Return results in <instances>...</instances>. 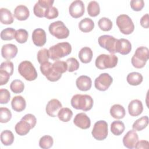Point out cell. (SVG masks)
<instances>
[{
    "label": "cell",
    "mask_w": 149,
    "mask_h": 149,
    "mask_svg": "<svg viewBox=\"0 0 149 149\" xmlns=\"http://www.w3.org/2000/svg\"><path fill=\"white\" fill-rule=\"evenodd\" d=\"M70 103L74 109L88 111L92 108L94 101L93 98L89 95L78 94L72 97Z\"/></svg>",
    "instance_id": "obj_1"
},
{
    "label": "cell",
    "mask_w": 149,
    "mask_h": 149,
    "mask_svg": "<svg viewBox=\"0 0 149 149\" xmlns=\"http://www.w3.org/2000/svg\"><path fill=\"white\" fill-rule=\"evenodd\" d=\"M49 58L56 61L69 55L72 52V46L68 42H59L49 48Z\"/></svg>",
    "instance_id": "obj_2"
},
{
    "label": "cell",
    "mask_w": 149,
    "mask_h": 149,
    "mask_svg": "<svg viewBox=\"0 0 149 149\" xmlns=\"http://www.w3.org/2000/svg\"><path fill=\"white\" fill-rule=\"evenodd\" d=\"M149 58V50L146 47H138L131 59V62L133 67L141 69L144 67Z\"/></svg>",
    "instance_id": "obj_3"
},
{
    "label": "cell",
    "mask_w": 149,
    "mask_h": 149,
    "mask_svg": "<svg viewBox=\"0 0 149 149\" xmlns=\"http://www.w3.org/2000/svg\"><path fill=\"white\" fill-rule=\"evenodd\" d=\"M118 62V58L115 54H100L95 61V66L99 69L115 68Z\"/></svg>",
    "instance_id": "obj_4"
},
{
    "label": "cell",
    "mask_w": 149,
    "mask_h": 149,
    "mask_svg": "<svg viewBox=\"0 0 149 149\" xmlns=\"http://www.w3.org/2000/svg\"><path fill=\"white\" fill-rule=\"evenodd\" d=\"M19 74L26 80L33 81L37 79V72L33 63L29 61H23L18 66Z\"/></svg>",
    "instance_id": "obj_5"
},
{
    "label": "cell",
    "mask_w": 149,
    "mask_h": 149,
    "mask_svg": "<svg viewBox=\"0 0 149 149\" xmlns=\"http://www.w3.org/2000/svg\"><path fill=\"white\" fill-rule=\"evenodd\" d=\"M116 23L120 31L123 34H130L134 30V23L127 15L122 14L119 15L116 18Z\"/></svg>",
    "instance_id": "obj_6"
},
{
    "label": "cell",
    "mask_w": 149,
    "mask_h": 149,
    "mask_svg": "<svg viewBox=\"0 0 149 149\" xmlns=\"http://www.w3.org/2000/svg\"><path fill=\"white\" fill-rule=\"evenodd\" d=\"M51 34L58 39H64L68 37L69 30L61 20H58L51 23L48 27Z\"/></svg>",
    "instance_id": "obj_7"
},
{
    "label": "cell",
    "mask_w": 149,
    "mask_h": 149,
    "mask_svg": "<svg viewBox=\"0 0 149 149\" xmlns=\"http://www.w3.org/2000/svg\"><path fill=\"white\" fill-rule=\"evenodd\" d=\"M118 39L110 35H102L99 37L98 42L100 46L107 50L111 54L116 52Z\"/></svg>",
    "instance_id": "obj_8"
},
{
    "label": "cell",
    "mask_w": 149,
    "mask_h": 149,
    "mask_svg": "<svg viewBox=\"0 0 149 149\" xmlns=\"http://www.w3.org/2000/svg\"><path fill=\"white\" fill-rule=\"evenodd\" d=\"M108 123L106 121L100 120L94 123L91 134L95 140L101 141L105 139L108 136Z\"/></svg>",
    "instance_id": "obj_9"
},
{
    "label": "cell",
    "mask_w": 149,
    "mask_h": 149,
    "mask_svg": "<svg viewBox=\"0 0 149 149\" xmlns=\"http://www.w3.org/2000/svg\"><path fill=\"white\" fill-rule=\"evenodd\" d=\"M40 68L42 74L50 81H56L62 77V74L56 72L52 68V63L49 61L41 64Z\"/></svg>",
    "instance_id": "obj_10"
},
{
    "label": "cell",
    "mask_w": 149,
    "mask_h": 149,
    "mask_svg": "<svg viewBox=\"0 0 149 149\" xmlns=\"http://www.w3.org/2000/svg\"><path fill=\"white\" fill-rule=\"evenodd\" d=\"M113 81L112 77L107 73H103L100 74L94 81L95 87L102 91H106Z\"/></svg>",
    "instance_id": "obj_11"
},
{
    "label": "cell",
    "mask_w": 149,
    "mask_h": 149,
    "mask_svg": "<svg viewBox=\"0 0 149 149\" xmlns=\"http://www.w3.org/2000/svg\"><path fill=\"white\" fill-rule=\"evenodd\" d=\"M54 1L51 0H39L34 6L33 12L34 14L38 17H44L46 10L52 6Z\"/></svg>",
    "instance_id": "obj_12"
},
{
    "label": "cell",
    "mask_w": 149,
    "mask_h": 149,
    "mask_svg": "<svg viewBox=\"0 0 149 149\" xmlns=\"http://www.w3.org/2000/svg\"><path fill=\"white\" fill-rule=\"evenodd\" d=\"M84 4L81 0H75L73 1L69 7V14L74 18L81 17L84 13Z\"/></svg>",
    "instance_id": "obj_13"
},
{
    "label": "cell",
    "mask_w": 149,
    "mask_h": 149,
    "mask_svg": "<svg viewBox=\"0 0 149 149\" xmlns=\"http://www.w3.org/2000/svg\"><path fill=\"white\" fill-rule=\"evenodd\" d=\"M62 107V105L58 100L52 99L47 103L45 108V111L47 115L49 116L56 117Z\"/></svg>",
    "instance_id": "obj_14"
},
{
    "label": "cell",
    "mask_w": 149,
    "mask_h": 149,
    "mask_svg": "<svg viewBox=\"0 0 149 149\" xmlns=\"http://www.w3.org/2000/svg\"><path fill=\"white\" fill-rule=\"evenodd\" d=\"M74 124L81 129H87L91 126V120L90 118L83 112L77 113L74 119Z\"/></svg>",
    "instance_id": "obj_15"
},
{
    "label": "cell",
    "mask_w": 149,
    "mask_h": 149,
    "mask_svg": "<svg viewBox=\"0 0 149 149\" xmlns=\"http://www.w3.org/2000/svg\"><path fill=\"white\" fill-rule=\"evenodd\" d=\"M32 40L35 45L37 47H42L47 41V36L45 30L40 28H37L34 30L32 33Z\"/></svg>",
    "instance_id": "obj_16"
},
{
    "label": "cell",
    "mask_w": 149,
    "mask_h": 149,
    "mask_svg": "<svg viewBox=\"0 0 149 149\" xmlns=\"http://www.w3.org/2000/svg\"><path fill=\"white\" fill-rule=\"evenodd\" d=\"M138 141V134L134 130H130L127 132L123 138V146L126 148L130 149L133 148L135 144Z\"/></svg>",
    "instance_id": "obj_17"
},
{
    "label": "cell",
    "mask_w": 149,
    "mask_h": 149,
    "mask_svg": "<svg viewBox=\"0 0 149 149\" xmlns=\"http://www.w3.org/2000/svg\"><path fill=\"white\" fill-rule=\"evenodd\" d=\"M17 52V47L12 44H5L1 48V55L3 58L7 60L14 58L16 56Z\"/></svg>",
    "instance_id": "obj_18"
},
{
    "label": "cell",
    "mask_w": 149,
    "mask_h": 149,
    "mask_svg": "<svg viewBox=\"0 0 149 149\" xmlns=\"http://www.w3.org/2000/svg\"><path fill=\"white\" fill-rule=\"evenodd\" d=\"M143 111L142 102L137 99L133 100L130 102L128 105V112L132 116H137L140 115Z\"/></svg>",
    "instance_id": "obj_19"
},
{
    "label": "cell",
    "mask_w": 149,
    "mask_h": 149,
    "mask_svg": "<svg viewBox=\"0 0 149 149\" xmlns=\"http://www.w3.org/2000/svg\"><path fill=\"white\" fill-rule=\"evenodd\" d=\"M76 84L79 90L82 91H86L91 88L92 81L90 77L86 75H81L76 79Z\"/></svg>",
    "instance_id": "obj_20"
},
{
    "label": "cell",
    "mask_w": 149,
    "mask_h": 149,
    "mask_svg": "<svg viewBox=\"0 0 149 149\" xmlns=\"http://www.w3.org/2000/svg\"><path fill=\"white\" fill-rule=\"evenodd\" d=\"M13 15L15 17L19 20H26L30 16V11L26 6L19 5L14 9Z\"/></svg>",
    "instance_id": "obj_21"
},
{
    "label": "cell",
    "mask_w": 149,
    "mask_h": 149,
    "mask_svg": "<svg viewBox=\"0 0 149 149\" xmlns=\"http://www.w3.org/2000/svg\"><path fill=\"white\" fill-rule=\"evenodd\" d=\"M131 50L132 44L128 40L125 38L118 39L116 47V52L125 55L130 53Z\"/></svg>",
    "instance_id": "obj_22"
},
{
    "label": "cell",
    "mask_w": 149,
    "mask_h": 149,
    "mask_svg": "<svg viewBox=\"0 0 149 149\" xmlns=\"http://www.w3.org/2000/svg\"><path fill=\"white\" fill-rule=\"evenodd\" d=\"M12 108L16 112H22L25 109L26 102L25 99L21 95L15 96L11 101Z\"/></svg>",
    "instance_id": "obj_23"
},
{
    "label": "cell",
    "mask_w": 149,
    "mask_h": 149,
    "mask_svg": "<svg viewBox=\"0 0 149 149\" xmlns=\"http://www.w3.org/2000/svg\"><path fill=\"white\" fill-rule=\"evenodd\" d=\"M31 129L32 128L30 123L22 119H21V120L16 124L15 127V132L19 136L26 135Z\"/></svg>",
    "instance_id": "obj_24"
},
{
    "label": "cell",
    "mask_w": 149,
    "mask_h": 149,
    "mask_svg": "<svg viewBox=\"0 0 149 149\" xmlns=\"http://www.w3.org/2000/svg\"><path fill=\"white\" fill-rule=\"evenodd\" d=\"M93 51L91 49L88 47L82 48L78 54L79 59L82 63H88L91 62L93 58Z\"/></svg>",
    "instance_id": "obj_25"
},
{
    "label": "cell",
    "mask_w": 149,
    "mask_h": 149,
    "mask_svg": "<svg viewBox=\"0 0 149 149\" xmlns=\"http://www.w3.org/2000/svg\"><path fill=\"white\" fill-rule=\"evenodd\" d=\"M109 112L111 116L117 119L123 118L126 114L124 107L120 104L113 105L110 108Z\"/></svg>",
    "instance_id": "obj_26"
},
{
    "label": "cell",
    "mask_w": 149,
    "mask_h": 149,
    "mask_svg": "<svg viewBox=\"0 0 149 149\" xmlns=\"http://www.w3.org/2000/svg\"><path fill=\"white\" fill-rule=\"evenodd\" d=\"M0 21L3 24H10L14 21L12 14L7 8L0 9Z\"/></svg>",
    "instance_id": "obj_27"
},
{
    "label": "cell",
    "mask_w": 149,
    "mask_h": 149,
    "mask_svg": "<svg viewBox=\"0 0 149 149\" xmlns=\"http://www.w3.org/2000/svg\"><path fill=\"white\" fill-rule=\"evenodd\" d=\"M94 23L93 20L88 17H85L79 23V29L84 33H88L93 30Z\"/></svg>",
    "instance_id": "obj_28"
},
{
    "label": "cell",
    "mask_w": 149,
    "mask_h": 149,
    "mask_svg": "<svg viewBox=\"0 0 149 149\" xmlns=\"http://www.w3.org/2000/svg\"><path fill=\"white\" fill-rule=\"evenodd\" d=\"M143 77L141 73L133 72L129 73L126 77L127 83L132 86H138L143 81Z\"/></svg>",
    "instance_id": "obj_29"
},
{
    "label": "cell",
    "mask_w": 149,
    "mask_h": 149,
    "mask_svg": "<svg viewBox=\"0 0 149 149\" xmlns=\"http://www.w3.org/2000/svg\"><path fill=\"white\" fill-rule=\"evenodd\" d=\"M14 139L13 133L9 130H3L1 133V141L4 146H8L12 144Z\"/></svg>",
    "instance_id": "obj_30"
},
{
    "label": "cell",
    "mask_w": 149,
    "mask_h": 149,
    "mask_svg": "<svg viewBox=\"0 0 149 149\" xmlns=\"http://www.w3.org/2000/svg\"><path fill=\"white\" fill-rule=\"evenodd\" d=\"M148 124V117L147 116H144L140 118L137 119L133 124V130L136 131H141L145 129Z\"/></svg>",
    "instance_id": "obj_31"
},
{
    "label": "cell",
    "mask_w": 149,
    "mask_h": 149,
    "mask_svg": "<svg viewBox=\"0 0 149 149\" xmlns=\"http://www.w3.org/2000/svg\"><path fill=\"white\" fill-rule=\"evenodd\" d=\"M125 125L120 120H115L111 125V132L115 136L122 134L125 131Z\"/></svg>",
    "instance_id": "obj_32"
},
{
    "label": "cell",
    "mask_w": 149,
    "mask_h": 149,
    "mask_svg": "<svg viewBox=\"0 0 149 149\" xmlns=\"http://www.w3.org/2000/svg\"><path fill=\"white\" fill-rule=\"evenodd\" d=\"M73 112L69 108H62L58 113L59 119L63 122H69L72 118Z\"/></svg>",
    "instance_id": "obj_33"
},
{
    "label": "cell",
    "mask_w": 149,
    "mask_h": 149,
    "mask_svg": "<svg viewBox=\"0 0 149 149\" xmlns=\"http://www.w3.org/2000/svg\"><path fill=\"white\" fill-rule=\"evenodd\" d=\"M88 14L91 17H95L100 14V8L99 3L95 1H90L87 6Z\"/></svg>",
    "instance_id": "obj_34"
},
{
    "label": "cell",
    "mask_w": 149,
    "mask_h": 149,
    "mask_svg": "<svg viewBox=\"0 0 149 149\" xmlns=\"http://www.w3.org/2000/svg\"><path fill=\"white\" fill-rule=\"evenodd\" d=\"M53 138L49 135L42 136L39 140V146L42 149H48L53 146Z\"/></svg>",
    "instance_id": "obj_35"
},
{
    "label": "cell",
    "mask_w": 149,
    "mask_h": 149,
    "mask_svg": "<svg viewBox=\"0 0 149 149\" xmlns=\"http://www.w3.org/2000/svg\"><path fill=\"white\" fill-rule=\"evenodd\" d=\"M15 29L12 27H8L2 30L1 33V38L2 40L9 41L15 38Z\"/></svg>",
    "instance_id": "obj_36"
},
{
    "label": "cell",
    "mask_w": 149,
    "mask_h": 149,
    "mask_svg": "<svg viewBox=\"0 0 149 149\" xmlns=\"http://www.w3.org/2000/svg\"><path fill=\"white\" fill-rule=\"evenodd\" d=\"M99 28L104 31H108L111 30L112 27V22L108 17H101L98 22Z\"/></svg>",
    "instance_id": "obj_37"
},
{
    "label": "cell",
    "mask_w": 149,
    "mask_h": 149,
    "mask_svg": "<svg viewBox=\"0 0 149 149\" xmlns=\"http://www.w3.org/2000/svg\"><path fill=\"white\" fill-rule=\"evenodd\" d=\"M10 88L11 91L15 94L21 93L24 90V84L20 80H14L10 84Z\"/></svg>",
    "instance_id": "obj_38"
},
{
    "label": "cell",
    "mask_w": 149,
    "mask_h": 149,
    "mask_svg": "<svg viewBox=\"0 0 149 149\" xmlns=\"http://www.w3.org/2000/svg\"><path fill=\"white\" fill-rule=\"evenodd\" d=\"M29 34L26 30L20 29L16 31L15 40L16 41L20 44L25 43L28 39Z\"/></svg>",
    "instance_id": "obj_39"
},
{
    "label": "cell",
    "mask_w": 149,
    "mask_h": 149,
    "mask_svg": "<svg viewBox=\"0 0 149 149\" xmlns=\"http://www.w3.org/2000/svg\"><path fill=\"white\" fill-rule=\"evenodd\" d=\"M52 68L56 72L59 74H62L68 70L66 62L59 60H56L52 63Z\"/></svg>",
    "instance_id": "obj_40"
},
{
    "label": "cell",
    "mask_w": 149,
    "mask_h": 149,
    "mask_svg": "<svg viewBox=\"0 0 149 149\" xmlns=\"http://www.w3.org/2000/svg\"><path fill=\"white\" fill-rule=\"evenodd\" d=\"M12 118L11 111L6 107L0 108V122L5 123L8 122Z\"/></svg>",
    "instance_id": "obj_41"
},
{
    "label": "cell",
    "mask_w": 149,
    "mask_h": 149,
    "mask_svg": "<svg viewBox=\"0 0 149 149\" xmlns=\"http://www.w3.org/2000/svg\"><path fill=\"white\" fill-rule=\"evenodd\" d=\"M37 58L38 63L40 64L48 61L49 58H50L49 50L46 48H42L40 49L37 53Z\"/></svg>",
    "instance_id": "obj_42"
},
{
    "label": "cell",
    "mask_w": 149,
    "mask_h": 149,
    "mask_svg": "<svg viewBox=\"0 0 149 149\" xmlns=\"http://www.w3.org/2000/svg\"><path fill=\"white\" fill-rule=\"evenodd\" d=\"M66 64L68 66V71L69 72H73L76 71L79 68V63L78 61L74 58H68L66 61Z\"/></svg>",
    "instance_id": "obj_43"
},
{
    "label": "cell",
    "mask_w": 149,
    "mask_h": 149,
    "mask_svg": "<svg viewBox=\"0 0 149 149\" xmlns=\"http://www.w3.org/2000/svg\"><path fill=\"white\" fill-rule=\"evenodd\" d=\"M59 15V12L56 8L51 6L48 8L44 15V17L48 19H53L57 17Z\"/></svg>",
    "instance_id": "obj_44"
},
{
    "label": "cell",
    "mask_w": 149,
    "mask_h": 149,
    "mask_svg": "<svg viewBox=\"0 0 149 149\" xmlns=\"http://www.w3.org/2000/svg\"><path fill=\"white\" fill-rule=\"evenodd\" d=\"M0 70H4L8 73L10 76H12L13 73V64L11 61L9 60L3 62L1 64Z\"/></svg>",
    "instance_id": "obj_45"
},
{
    "label": "cell",
    "mask_w": 149,
    "mask_h": 149,
    "mask_svg": "<svg viewBox=\"0 0 149 149\" xmlns=\"http://www.w3.org/2000/svg\"><path fill=\"white\" fill-rule=\"evenodd\" d=\"M10 98V94L9 91L5 88L0 90V103L1 104H7Z\"/></svg>",
    "instance_id": "obj_46"
},
{
    "label": "cell",
    "mask_w": 149,
    "mask_h": 149,
    "mask_svg": "<svg viewBox=\"0 0 149 149\" xmlns=\"http://www.w3.org/2000/svg\"><path fill=\"white\" fill-rule=\"evenodd\" d=\"M130 4L131 8L134 11H140L144 6L143 0H132Z\"/></svg>",
    "instance_id": "obj_47"
},
{
    "label": "cell",
    "mask_w": 149,
    "mask_h": 149,
    "mask_svg": "<svg viewBox=\"0 0 149 149\" xmlns=\"http://www.w3.org/2000/svg\"><path fill=\"white\" fill-rule=\"evenodd\" d=\"M22 119L30 123V125H31L32 129L35 127L36 123H37V119H36V116L34 115H33L31 113H27V114L25 115Z\"/></svg>",
    "instance_id": "obj_48"
},
{
    "label": "cell",
    "mask_w": 149,
    "mask_h": 149,
    "mask_svg": "<svg viewBox=\"0 0 149 149\" xmlns=\"http://www.w3.org/2000/svg\"><path fill=\"white\" fill-rule=\"evenodd\" d=\"M10 74L6 72L0 70V86L6 84L10 78Z\"/></svg>",
    "instance_id": "obj_49"
},
{
    "label": "cell",
    "mask_w": 149,
    "mask_h": 149,
    "mask_svg": "<svg viewBox=\"0 0 149 149\" xmlns=\"http://www.w3.org/2000/svg\"><path fill=\"white\" fill-rule=\"evenodd\" d=\"M134 148H146L147 149L149 148V143L147 140H142L138 141L135 144Z\"/></svg>",
    "instance_id": "obj_50"
},
{
    "label": "cell",
    "mask_w": 149,
    "mask_h": 149,
    "mask_svg": "<svg viewBox=\"0 0 149 149\" xmlns=\"http://www.w3.org/2000/svg\"><path fill=\"white\" fill-rule=\"evenodd\" d=\"M140 25L145 29L149 27V17L148 13L145 14L141 17L140 19Z\"/></svg>",
    "instance_id": "obj_51"
}]
</instances>
